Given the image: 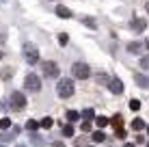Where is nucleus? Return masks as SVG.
I'll use <instances>...</instances> for the list:
<instances>
[{
	"mask_svg": "<svg viewBox=\"0 0 149 147\" xmlns=\"http://www.w3.org/2000/svg\"><path fill=\"white\" fill-rule=\"evenodd\" d=\"M134 82L138 84V87H143V89H149V76L136 72V74H134Z\"/></svg>",
	"mask_w": 149,
	"mask_h": 147,
	"instance_id": "nucleus-8",
	"label": "nucleus"
},
{
	"mask_svg": "<svg viewBox=\"0 0 149 147\" xmlns=\"http://www.w3.org/2000/svg\"><path fill=\"white\" fill-rule=\"evenodd\" d=\"M132 128H134L136 132H141V130H143V128H147V125H145V121H143L141 117H136L134 121H132Z\"/></svg>",
	"mask_w": 149,
	"mask_h": 147,
	"instance_id": "nucleus-13",
	"label": "nucleus"
},
{
	"mask_svg": "<svg viewBox=\"0 0 149 147\" xmlns=\"http://www.w3.org/2000/svg\"><path fill=\"white\" fill-rule=\"evenodd\" d=\"M52 147H65V145L61 143V141H54V143H52Z\"/></svg>",
	"mask_w": 149,
	"mask_h": 147,
	"instance_id": "nucleus-30",
	"label": "nucleus"
},
{
	"mask_svg": "<svg viewBox=\"0 0 149 147\" xmlns=\"http://www.w3.org/2000/svg\"><path fill=\"white\" fill-rule=\"evenodd\" d=\"M95 123H97V128H106V125L110 123L106 117H95Z\"/></svg>",
	"mask_w": 149,
	"mask_h": 147,
	"instance_id": "nucleus-20",
	"label": "nucleus"
},
{
	"mask_svg": "<svg viewBox=\"0 0 149 147\" xmlns=\"http://www.w3.org/2000/svg\"><path fill=\"white\" fill-rule=\"evenodd\" d=\"M13 76V67L11 65H7V67H2V72H0V78H2V82H9Z\"/></svg>",
	"mask_w": 149,
	"mask_h": 147,
	"instance_id": "nucleus-10",
	"label": "nucleus"
},
{
	"mask_svg": "<svg viewBox=\"0 0 149 147\" xmlns=\"http://www.w3.org/2000/svg\"><path fill=\"white\" fill-rule=\"evenodd\" d=\"M130 28L134 30V33H143V30L147 28V22H145V20H141V17H136V20H132Z\"/></svg>",
	"mask_w": 149,
	"mask_h": 147,
	"instance_id": "nucleus-9",
	"label": "nucleus"
},
{
	"mask_svg": "<svg viewBox=\"0 0 149 147\" xmlns=\"http://www.w3.org/2000/svg\"><path fill=\"white\" fill-rule=\"evenodd\" d=\"M56 93H58V98H63V100L71 98V95L76 93L74 80H69V78H63V80H58V84H56Z\"/></svg>",
	"mask_w": 149,
	"mask_h": 147,
	"instance_id": "nucleus-1",
	"label": "nucleus"
},
{
	"mask_svg": "<svg viewBox=\"0 0 149 147\" xmlns=\"http://www.w3.org/2000/svg\"><path fill=\"white\" fill-rule=\"evenodd\" d=\"M147 147H149V145H147Z\"/></svg>",
	"mask_w": 149,
	"mask_h": 147,
	"instance_id": "nucleus-36",
	"label": "nucleus"
},
{
	"mask_svg": "<svg viewBox=\"0 0 149 147\" xmlns=\"http://www.w3.org/2000/svg\"><path fill=\"white\" fill-rule=\"evenodd\" d=\"M115 132H117V136H119V139H125V130H123V128H121V130H115Z\"/></svg>",
	"mask_w": 149,
	"mask_h": 147,
	"instance_id": "nucleus-29",
	"label": "nucleus"
},
{
	"mask_svg": "<svg viewBox=\"0 0 149 147\" xmlns=\"http://www.w3.org/2000/svg\"><path fill=\"white\" fill-rule=\"evenodd\" d=\"M26 95L24 93H19V91H13L11 93V98H9V104H11V108L13 110H24L26 108Z\"/></svg>",
	"mask_w": 149,
	"mask_h": 147,
	"instance_id": "nucleus-5",
	"label": "nucleus"
},
{
	"mask_svg": "<svg viewBox=\"0 0 149 147\" xmlns=\"http://www.w3.org/2000/svg\"><path fill=\"white\" fill-rule=\"evenodd\" d=\"M74 134H76V130H74V125H71V123L63 125V136H65V139H69V136H74Z\"/></svg>",
	"mask_w": 149,
	"mask_h": 147,
	"instance_id": "nucleus-16",
	"label": "nucleus"
},
{
	"mask_svg": "<svg viewBox=\"0 0 149 147\" xmlns=\"http://www.w3.org/2000/svg\"><path fill=\"white\" fill-rule=\"evenodd\" d=\"M82 117H84L86 121H89V119H93V117H95V113H93V108H86V110H82Z\"/></svg>",
	"mask_w": 149,
	"mask_h": 147,
	"instance_id": "nucleus-22",
	"label": "nucleus"
},
{
	"mask_svg": "<svg viewBox=\"0 0 149 147\" xmlns=\"http://www.w3.org/2000/svg\"><path fill=\"white\" fill-rule=\"evenodd\" d=\"M4 39H7V30H0V45L4 43Z\"/></svg>",
	"mask_w": 149,
	"mask_h": 147,
	"instance_id": "nucleus-28",
	"label": "nucleus"
},
{
	"mask_svg": "<svg viewBox=\"0 0 149 147\" xmlns=\"http://www.w3.org/2000/svg\"><path fill=\"white\" fill-rule=\"evenodd\" d=\"M58 43H61V45H67V43H69V35H67V33H61V35H58Z\"/></svg>",
	"mask_w": 149,
	"mask_h": 147,
	"instance_id": "nucleus-21",
	"label": "nucleus"
},
{
	"mask_svg": "<svg viewBox=\"0 0 149 147\" xmlns=\"http://www.w3.org/2000/svg\"><path fill=\"white\" fill-rule=\"evenodd\" d=\"M41 72H43V76H48V78H58L61 69H58V65H56L54 61H43V63H41Z\"/></svg>",
	"mask_w": 149,
	"mask_h": 147,
	"instance_id": "nucleus-6",
	"label": "nucleus"
},
{
	"mask_svg": "<svg viewBox=\"0 0 149 147\" xmlns=\"http://www.w3.org/2000/svg\"><path fill=\"white\" fill-rule=\"evenodd\" d=\"M82 147H93V145H82Z\"/></svg>",
	"mask_w": 149,
	"mask_h": 147,
	"instance_id": "nucleus-33",
	"label": "nucleus"
},
{
	"mask_svg": "<svg viewBox=\"0 0 149 147\" xmlns=\"http://www.w3.org/2000/svg\"><path fill=\"white\" fill-rule=\"evenodd\" d=\"M130 108L134 110V113H136V110H141V102H138V100H130Z\"/></svg>",
	"mask_w": 149,
	"mask_h": 147,
	"instance_id": "nucleus-25",
	"label": "nucleus"
},
{
	"mask_svg": "<svg viewBox=\"0 0 149 147\" xmlns=\"http://www.w3.org/2000/svg\"><path fill=\"white\" fill-rule=\"evenodd\" d=\"M7 128H11V119H0V130H7Z\"/></svg>",
	"mask_w": 149,
	"mask_h": 147,
	"instance_id": "nucleus-24",
	"label": "nucleus"
},
{
	"mask_svg": "<svg viewBox=\"0 0 149 147\" xmlns=\"http://www.w3.org/2000/svg\"><path fill=\"white\" fill-rule=\"evenodd\" d=\"M39 128H41V125H39L35 119H28V121H26V130H28V132H37Z\"/></svg>",
	"mask_w": 149,
	"mask_h": 147,
	"instance_id": "nucleus-14",
	"label": "nucleus"
},
{
	"mask_svg": "<svg viewBox=\"0 0 149 147\" xmlns=\"http://www.w3.org/2000/svg\"><path fill=\"white\" fill-rule=\"evenodd\" d=\"M110 123L115 125V130H121V125H123V119H121V115H115V117L110 119Z\"/></svg>",
	"mask_w": 149,
	"mask_h": 147,
	"instance_id": "nucleus-17",
	"label": "nucleus"
},
{
	"mask_svg": "<svg viewBox=\"0 0 149 147\" xmlns=\"http://www.w3.org/2000/svg\"><path fill=\"white\" fill-rule=\"evenodd\" d=\"M24 61H26L28 65H35V63H39V50H37V45H33V43H24Z\"/></svg>",
	"mask_w": 149,
	"mask_h": 147,
	"instance_id": "nucleus-3",
	"label": "nucleus"
},
{
	"mask_svg": "<svg viewBox=\"0 0 149 147\" xmlns=\"http://www.w3.org/2000/svg\"><path fill=\"white\" fill-rule=\"evenodd\" d=\"M91 139H93V143H104V141H106V134L102 132V130H97V132L91 134Z\"/></svg>",
	"mask_w": 149,
	"mask_h": 147,
	"instance_id": "nucleus-11",
	"label": "nucleus"
},
{
	"mask_svg": "<svg viewBox=\"0 0 149 147\" xmlns=\"http://www.w3.org/2000/svg\"><path fill=\"white\" fill-rule=\"evenodd\" d=\"M145 45H147V48H149V39H147V41H145Z\"/></svg>",
	"mask_w": 149,
	"mask_h": 147,
	"instance_id": "nucleus-32",
	"label": "nucleus"
},
{
	"mask_svg": "<svg viewBox=\"0 0 149 147\" xmlns=\"http://www.w3.org/2000/svg\"><path fill=\"white\" fill-rule=\"evenodd\" d=\"M56 15H58V17H65V20H67V17H71V11H69L67 7H56Z\"/></svg>",
	"mask_w": 149,
	"mask_h": 147,
	"instance_id": "nucleus-12",
	"label": "nucleus"
},
{
	"mask_svg": "<svg viewBox=\"0 0 149 147\" xmlns=\"http://www.w3.org/2000/svg\"><path fill=\"white\" fill-rule=\"evenodd\" d=\"M82 117V115L78 113V110H67V121H69V123H74V121H78Z\"/></svg>",
	"mask_w": 149,
	"mask_h": 147,
	"instance_id": "nucleus-15",
	"label": "nucleus"
},
{
	"mask_svg": "<svg viewBox=\"0 0 149 147\" xmlns=\"http://www.w3.org/2000/svg\"><path fill=\"white\" fill-rule=\"evenodd\" d=\"M71 74H74V78H78V80H86V78H91V67L80 61V63H74Z\"/></svg>",
	"mask_w": 149,
	"mask_h": 147,
	"instance_id": "nucleus-4",
	"label": "nucleus"
},
{
	"mask_svg": "<svg viewBox=\"0 0 149 147\" xmlns=\"http://www.w3.org/2000/svg\"><path fill=\"white\" fill-rule=\"evenodd\" d=\"M147 132H149V125H147Z\"/></svg>",
	"mask_w": 149,
	"mask_h": 147,
	"instance_id": "nucleus-35",
	"label": "nucleus"
},
{
	"mask_svg": "<svg viewBox=\"0 0 149 147\" xmlns=\"http://www.w3.org/2000/svg\"><path fill=\"white\" fill-rule=\"evenodd\" d=\"M52 123H54V121H52V117H43V119H41V128H45V130H50V128H52Z\"/></svg>",
	"mask_w": 149,
	"mask_h": 147,
	"instance_id": "nucleus-18",
	"label": "nucleus"
},
{
	"mask_svg": "<svg viewBox=\"0 0 149 147\" xmlns=\"http://www.w3.org/2000/svg\"><path fill=\"white\" fill-rule=\"evenodd\" d=\"M141 67L143 69H149V56H143L141 59Z\"/></svg>",
	"mask_w": 149,
	"mask_h": 147,
	"instance_id": "nucleus-27",
	"label": "nucleus"
},
{
	"mask_svg": "<svg viewBox=\"0 0 149 147\" xmlns=\"http://www.w3.org/2000/svg\"><path fill=\"white\" fill-rule=\"evenodd\" d=\"M24 89L30 91V93H39V91H41V78H39L37 74L28 72L26 78H24Z\"/></svg>",
	"mask_w": 149,
	"mask_h": 147,
	"instance_id": "nucleus-2",
	"label": "nucleus"
},
{
	"mask_svg": "<svg viewBox=\"0 0 149 147\" xmlns=\"http://www.w3.org/2000/svg\"><path fill=\"white\" fill-rule=\"evenodd\" d=\"M125 147H134V145H125Z\"/></svg>",
	"mask_w": 149,
	"mask_h": 147,
	"instance_id": "nucleus-34",
	"label": "nucleus"
},
{
	"mask_svg": "<svg viewBox=\"0 0 149 147\" xmlns=\"http://www.w3.org/2000/svg\"><path fill=\"white\" fill-rule=\"evenodd\" d=\"M80 130H82V132H91V130H93V128H91V123H89V121H82Z\"/></svg>",
	"mask_w": 149,
	"mask_h": 147,
	"instance_id": "nucleus-26",
	"label": "nucleus"
},
{
	"mask_svg": "<svg viewBox=\"0 0 149 147\" xmlns=\"http://www.w3.org/2000/svg\"><path fill=\"white\" fill-rule=\"evenodd\" d=\"M127 50H130V52H138V50H141V43H138V41L127 43Z\"/></svg>",
	"mask_w": 149,
	"mask_h": 147,
	"instance_id": "nucleus-23",
	"label": "nucleus"
},
{
	"mask_svg": "<svg viewBox=\"0 0 149 147\" xmlns=\"http://www.w3.org/2000/svg\"><path fill=\"white\" fill-rule=\"evenodd\" d=\"M82 24H84V26H89V28H97V24H95L93 17H82Z\"/></svg>",
	"mask_w": 149,
	"mask_h": 147,
	"instance_id": "nucleus-19",
	"label": "nucleus"
},
{
	"mask_svg": "<svg viewBox=\"0 0 149 147\" xmlns=\"http://www.w3.org/2000/svg\"><path fill=\"white\" fill-rule=\"evenodd\" d=\"M108 89H110V93L121 95V93H123V82H121L119 78H110V80H108Z\"/></svg>",
	"mask_w": 149,
	"mask_h": 147,
	"instance_id": "nucleus-7",
	"label": "nucleus"
},
{
	"mask_svg": "<svg viewBox=\"0 0 149 147\" xmlns=\"http://www.w3.org/2000/svg\"><path fill=\"white\" fill-rule=\"evenodd\" d=\"M145 9H147V13H149V0H147V4H145Z\"/></svg>",
	"mask_w": 149,
	"mask_h": 147,
	"instance_id": "nucleus-31",
	"label": "nucleus"
}]
</instances>
